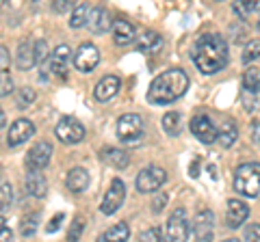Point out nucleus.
Returning <instances> with one entry per match:
<instances>
[{
  "instance_id": "2eb2a0df",
  "label": "nucleus",
  "mask_w": 260,
  "mask_h": 242,
  "mask_svg": "<svg viewBox=\"0 0 260 242\" xmlns=\"http://www.w3.org/2000/svg\"><path fill=\"white\" fill-rule=\"evenodd\" d=\"M249 216V206L241 199H230L225 206V225L230 229H239Z\"/></svg>"
},
{
  "instance_id": "37998d69",
  "label": "nucleus",
  "mask_w": 260,
  "mask_h": 242,
  "mask_svg": "<svg viewBox=\"0 0 260 242\" xmlns=\"http://www.w3.org/2000/svg\"><path fill=\"white\" fill-rule=\"evenodd\" d=\"M63 219H65V214H63V212L54 214V216H52V221H50V225L46 227V231H48V233H54L56 229H59V225L63 223Z\"/></svg>"
},
{
  "instance_id": "ea45409f",
  "label": "nucleus",
  "mask_w": 260,
  "mask_h": 242,
  "mask_svg": "<svg viewBox=\"0 0 260 242\" xmlns=\"http://www.w3.org/2000/svg\"><path fill=\"white\" fill-rule=\"evenodd\" d=\"M167 192H160V195L156 197V199H154L152 201V212L154 214H158V212H162V208H165V204H167Z\"/></svg>"
},
{
  "instance_id": "a211bd4d",
  "label": "nucleus",
  "mask_w": 260,
  "mask_h": 242,
  "mask_svg": "<svg viewBox=\"0 0 260 242\" xmlns=\"http://www.w3.org/2000/svg\"><path fill=\"white\" fill-rule=\"evenodd\" d=\"M100 158L104 165H109L113 169H126L130 165V154H126L124 149H117V147H102Z\"/></svg>"
},
{
  "instance_id": "e433bc0d",
  "label": "nucleus",
  "mask_w": 260,
  "mask_h": 242,
  "mask_svg": "<svg viewBox=\"0 0 260 242\" xmlns=\"http://www.w3.org/2000/svg\"><path fill=\"white\" fill-rule=\"evenodd\" d=\"M83 229H85V223H83V219L76 216V221L72 223V227L68 231V240H78L80 236H83Z\"/></svg>"
},
{
  "instance_id": "9b49d317",
  "label": "nucleus",
  "mask_w": 260,
  "mask_h": 242,
  "mask_svg": "<svg viewBox=\"0 0 260 242\" xmlns=\"http://www.w3.org/2000/svg\"><path fill=\"white\" fill-rule=\"evenodd\" d=\"M189 130L193 132L195 139L204 145H213L217 141V126L208 115H195L189 121Z\"/></svg>"
},
{
  "instance_id": "dca6fc26",
  "label": "nucleus",
  "mask_w": 260,
  "mask_h": 242,
  "mask_svg": "<svg viewBox=\"0 0 260 242\" xmlns=\"http://www.w3.org/2000/svg\"><path fill=\"white\" fill-rule=\"evenodd\" d=\"M87 26L93 35H107L111 26H113V18L107 9L102 7H95V9L89 11V20H87Z\"/></svg>"
},
{
  "instance_id": "0eeeda50",
  "label": "nucleus",
  "mask_w": 260,
  "mask_h": 242,
  "mask_svg": "<svg viewBox=\"0 0 260 242\" xmlns=\"http://www.w3.org/2000/svg\"><path fill=\"white\" fill-rule=\"evenodd\" d=\"M54 136L65 145H76L85 139V126L74 117H61L54 126Z\"/></svg>"
},
{
  "instance_id": "473e14b6",
  "label": "nucleus",
  "mask_w": 260,
  "mask_h": 242,
  "mask_svg": "<svg viewBox=\"0 0 260 242\" xmlns=\"http://www.w3.org/2000/svg\"><path fill=\"white\" fill-rule=\"evenodd\" d=\"M32 50H35V65H44L46 61H50V50H48L46 39H39V42H35Z\"/></svg>"
},
{
  "instance_id": "1a4fd4ad",
  "label": "nucleus",
  "mask_w": 260,
  "mask_h": 242,
  "mask_svg": "<svg viewBox=\"0 0 260 242\" xmlns=\"http://www.w3.org/2000/svg\"><path fill=\"white\" fill-rule=\"evenodd\" d=\"M213 233H215V214L210 210H200L193 225L189 227V238L206 242V240H213Z\"/></svg>"
},
{
  "instance_id": "f704fd0d",
  "label": "nucleus",
  "mask_w": 260,
  "mask_h": 242,
  "mask_svg": "<svg viewBox=\"0 0 260 242\" xmlns=\"http://www.w3.org/2000/svg\"><path fill=\"white\" fill-rule=\"evenodd\" d=\"M162 238H165V233H162L160 227H150V229L139 233V240H143V242H148V240L150 242H160Z\"/></svg>"
},
{
  "instance_id": "ddd939ff",
  "label": "nucleus",
  "mask_w": 260,
  "mask_h": 242,
  "mask_svg": "<svg viewBox=\"0 0 260 242\" xmlns=\"http://www.w3.org/2000/svg\"><path fill=\"white\" fill-rule=\"evenodd\" d=\"M30 136H35V124L26 117L15 119L11 128H9V136H7V143L9 147H20L22 143H26Z\"/></svg>"
},
{
  "instance_id": "f8f14e48",
  "label": "nucleus",
  "mask_w": 260,
  "mask_h": 242,
  "mask_svg": "<svg viewBox=\"0 0 260 242\" xmlns=\"http://www.w3.org/2000/svg\"><path fill=\"white\" fill-rule=\"evenodd\" d=\"M52 160V145L48 141H39L32 145L26 154V169L28 171H44Z\"/></svg>"
},
{
  "instance_id": "f3484780",
  "label": "nucleus",
  "mask_w": 260,
  "mask_h": 242,
  "mask_svg": "<svg viewBox=\"0 0 260 242\" xmlns=\"http://www.w3.org/2000/svg\"><path fill=\"white\" fill-rule=\"evenodd\" d=\"M111 30H113V42H115L117 46H130V44H133L135 39H137V30H135V26H133L130 22L121 20V18L113 20Z\"/></svg>"
},
{
  "instance_id": "c85d7f7f",
  "label": "nucleus",
  "mask_w": 260,
  "mask_h": 242,
  "mask_svg": "<svg viewBox=\"0 0 260 242\" xmlns=\"http://www.w3.org/2000/svg\"><path fill=\"white\" fill-rule=\"evenodd\" d=\"M89 11H91V7L87 5H78L74 11H72V18H70V26L72 28H83L87 26V20H89Z\"/></svg>"
},
{
  "instance_id": "7c9ffc66",
  "label": "nucleus",
  "mask_w": 260,
  "mask_h": 242,
  "mask_svg": "<svg viewBox=\"0 0 260 242\" xmlns=\"http://www.w3.org/2000/svg\"><path fill=\"white\" fill-rule=\"evenodd\" d=\"M39 227V214H28L26 219L22 221V227H20V233L24 238H30V236H35V231Z\"/></svg>"
},
{
  "instance_id": "7ed1b4c3",
  "label": "nucleus",
  "mask_w": 260,
  "mask_h": 242,
  "mask_svg": "<svg viewBox=\"0 0 260 242\" xmlns=\"http://www.w3.org/2000/svg\"><path fill=\"white\" fill-rule=\"evenodd\" d=\"M234 190L254 199L260 195V163H243L234 171Z\"/></svg>"
},
{
  "instance_id": "393cba45",
  "label": "nucleus",
  "mask_w": 260,
  "mask_h": 242,
  "mask_svg": "<svg viewBox=\"0 0 260 242\" xmlns=\"http://www.w3.org/2000/svg\"><path fill=\"white\" fill-rule=\"evenodd\" d=\"M98 240L100 242H126V240H130V227L126 223H117V225H113L111 229L104 231Z\"/></svg>"
},
{
  "instance_id": "72a5a7b5",
  "label": "nucleus",
  "mask_w": 260,
  "mask_h": 242,
  "mask_svg": "<svg viewBox=\"0 0 260 242\" xmlns=\"http://www.w3.org/2000/svg\"><path fill=\"white\" fill-rule=\"evenodd\" d=\"M11 204H13V186L9 182H3L0 184V212H5Z\"/></svg>"
},
{
  "instance_id": "5701e85b",
  "label": "nucleus",
  "mask_w": 260,
  "mask_h": 242,
  "mask_svg": "<svg viewBox=\"0 0 260 242\" xmlns=\"http://www.w3.org/2000/svg\"><path fill=\"white\" fill-rule=\"evenodd\" d=\"M15 63H18V69H22V71H28V69L35 67V50H32L30 42H22L20 44Z\"/></svg>"
},
{
  "instance_id": "f257e3e1",
  "label": "nucleus",
  "mask_w": 260,
  "mask_h": 242,
  "mask_svg": "<svg viewBox=\"0 0 260 242\" xmlns=\"http://www.w3.org/2000/svg\"><path fill=\"white\" fill-rule=\"evenodd\" d=\"M191 59H193L200 74L213 76L228 65V61H230V50H228V44L221 35L206 33L193 44Z\"/></svg>"
},
{
  "instance_id": "423d86ee",
  "label": "nucleus",
  "mask_w": 260,
  "mask_h": 242,
  "mask_svg": "<svg viewBox=\"0 0 260 242\" xmlns=\"http://www.w3.org/2000/svg\"><path fill=\"white\" fill-rule=\"evenodd\" d=\"M189 216H186V210L184 208H176L167 219V227H165V236L167 240L172 242H182V240H189Z\"/></svg>"
},
{
  "instance_id": "58836bf2",
  "label": "nucleus",
  "mask_w": 260,
  "mask_h": 242,
  "mask_svg": "<svg viewBox=\"0 0 260 242\" xmlns=\"http://www.w3.org/2000/svg\"><path fill=\"white\" fill-rule=\"evenodd\" d=\"M245 240L260 242V223H251L249 227H245Z\"/></svg>"
},
{
  "instance_id": "4c0bfd02",
  "label": "nucleus",
  "mask_w": 260,
  "mask_h": 242,
  "mask_svg": "<svg viewBox=\"0 0 260 242\" xmlns=\"http://www.w3.org/2000/svg\"><path fill=\"white\" fill-rule=\"evenodd\" d=\"M50 7L54 13H68L72 9V0H50Z\"/></svg>"
},
{
  "instance_id": "412c9836",
  "label": "nucleus",
  "mask_w": 260,
  "mask_h": 242,
  "mask_svg": "<svg viewBox=\"0 0 260 242\" xmlns=\"http://www.w3.org/2000/svg\"><path fill=\"white\" fill-rule=\"evenodd\" d=\"M48 190V182L42 171H28L26 175V192L35 199H42Z\"/></svg>"
},
{
  "instance_id": "c9c22d12",
  "label": "nucleus",
  "mask_w": 260,
  "mask_h": 242,
  "mask_svg": "<svg viewBox=\"0 0 260 242\" xmlns=\"http://www.w3.org/2000/svg\"><path fill=\"white\" fill-rule=\"evenodd\" d=\"M13 91V80L7 71H0V98H7Z\"/></svg>"
},
{
  "instance_id": "bb28decb",
  "label": "nucleus",
  "mask_w": 260,
  "mask_h": 242,
  "mask_svg": "<svg viewBox=\"0 0 260 242\" xmlns=\"http://www.w3.org/2000/svg\"><path fill=\"white\" fill-rule=\"evenodd\" d=\"M160 126H162V130H165V134L178 136V134L182 132V115H180V112H176V110L167 112V115L162 117Z\"/></svg>"
},
{
  "instance_id": "aec40b11",
  "label": "nucleus",
  "mask_w": 260,
  "mask_h": 242,
  "mask_svg": "<svg viewBox=\"0 0 260 242\" xmlns=\"http://www.w3.org/2000/svg\"><path fill=\"white\" fill-rule=\"evenodd\" d=\"M237 139H239V130H237V126H234V121L223 119L221 124H219V128H217V143L228 149V147H232V145L237 143Z\"/></svg>"
},
{
  "instance_id": "c756f323",
  "label": "nucleus",
  "mask_w": 260,
  "mask_h": 242,
  "mask_svg": "<svg viewBox=\"0 0 260 242\" xmlns=\"http://www.w3.org/2000/svg\"><path fill=\"white\" fill-rule=\"evenodd\" d=\"M258 59H260V39H251V42L245 46V50H243L241 61L245 63V65H249V63H254Z\"/></svg>"
},
{
  "instance_id": "a19ab883",
  "label": "nucleus",
  "mask_w": 260,
  "mask_h": 242,
  "mask_svg": "<svg viewBox=\"0 0 260 242\" xmlns=\"http://www.w3.org/2000/svg\"><path fill=\"white\" fill-rule=\"evenodd\" d=\"M9 63H11L9 50L5 46H0V71H9Z\"/></svg>"
},
{
  "instance_id": "4468645a",
  "label": "nucleus",
  "mask_w": 260,
  "mask_h": 242,
  "mask_svg": "<svg viewBox=\"0 0 260 242\" xmlns=\"http://www.w3.org/2000/svg\"><path fill=\"white\" fill-rule=\"evenodd\" d=\"M119 89H121V80H119V76L109 74V76L100 78V83L95 85V89H93V98H95V102L107 104V102H111V100L119 93Z\"/></svg>"
},
{
  "instance_id": "4be33fe9",
  "label": "nucleus",
  "mask_w": 260,
  "mask_h": 242,
  "mask_svg": "<svg viewBox=\"0 0 260 242\" xmlns=\"http://www.w3.org/2000/svg\"><path fill=\"white\" fill-rule=\"evenodd\" d=\"M232 11L241 20H249L260 15V0H234Z\"/></svg>"
},
{
  "instance_id": "f03ea898",
  "label": "nucleus",
  "mask_w": 260,
  "mask_h": 242,
  "mask_svg": "<svg viewBox=\"0 0 260 242\" xmlns=\"http://www.w3.org/2000/svg\"><path fill=\"white\" fill-rule=\"evenodd\" d=\"M189 76L184 69H167L158 74L152 80V85L148 89V102L154 106H165V104H174L176 100H180L182 95L189 91Z\"/></svg>"
},
{
  "instance_id": "20e7f679",
  "label": "nucleus",
  "mask_w": 260,
  "mask_h": 242,
  "mask_svg": "<svg viewBox=\"0 0 260 242\" xmlns=\"http://www.w3.org/2000/svg\"><path fill=\"white\" fill-rule=\"evenodd\" d=\"M143 117L137 115V112H126L117 119V139L124 145H139L143 141Z\"/></svg>"
},
{
  "instance_id": "9d476101",
  "label": "nucleus",
  "mask_w": 260,
  "mask_h": 242,
  "mask_svg": "<svg viewBox=\"0 0 260 242\" xmlns=\"http://www.w3.org/2000/svg\"><path fill=\"white\" fill-rule=\"evenodd\" d=\"M98 63H100V50L89 42L80 44L78 50L74 52V67L80 74H89V71H93L98 67Z\"/></svg>"
},
{
  "instance_id": "c03bdc74",
  "label": "nucleus",
  "mask_w": 260,
  "mask_h": 242,
  "mask_svg": "<svg viewBox=\"0 0 260 242\" xmlns=\"http://www.w3.org/2000/svg\"><path fill=\"white\" fill-rule=\"evenodd\" d=\"M251 139H254V143L260 145V119L254 124V130H251Z\"/></svg>"
},
{
  "instance_id": "79ce46f5",
  "label": "nucleus",
  "mask_w": 260,
  "mask_h": 242,
  "mask_svg": "<svg viewBox=\"0 0 260 242\" xmlns=\"http://www.w3.org/2000/svg\"><path fill=\"white\" fill-rule=\"evenodd\" d=\"M13 231L9 229V225H7V219L5 216H0V240H11Z\"/></svg>"
},
{
  "instance_id": "a18cd8bd",
  "label": "nucleus",
  "mask_w": 260,
  "mask_h": 242,
  "mask_svg": "<svg viewBox=\"0 0 260 242\" xmlns=\"http://www.w3.org/2000/svg\"><path fill=\"white\" fill-rule=\"evenodd\" d=\"M5 124H7V115L3 112V108H0V130H3V128H5Z\"/></svg>"
},
{
  "instance_id": "39448f33",
  "label": "nucleus",
  "mask_w": 260,
  "mask_h": 242,
  "mask_svg": "<svg viewBox=\"0 0 260 242\" xmlns=\"http://www.w3.org/2000/svg\"><path fill=\"white\" fill-rule=\"evenodd\" d=\"M165 182H167L165 169L158 165H150L139 171V175H137V180H135V186L141 195H148V192H158Z\"/></svg>"
},
{
  "instance_id": "6e6552de",
  "label": "nucleus",
  "mask_w": 260,
  "mask_h": 242,
  "mask_svg": "<svg viewBox=\"0 0 260 242\" xmlns=\"http://www.w3.org/2000/svg\"><path fill=\"white\" fill-rule=\"evenodd\" d=\"M124 199H126V184L115 177V180L111 182V186H109V190H107V195H104L102 204H100V212H102L104 216L115 214L117 210L124 206Z\"/></svg>"
},
{
  "instance_id": "2f4dec72",
  "label": "nucleus",
  "mask_w": 260,
  "mask_h": 242,
  "mask_svg": "<svg viewBox=\"0 0 260 242\" xmlns=\"http://www.w3.org/2000/svg\"><path fill=\"white\" fill-rule=\"evenodd\" d=\"M37 98V93H35V89H30V87H22L18 95H15V102H18V108H26L30 106L32 102H35Z\"/></svg>"
},
{
  "instance_id": "6ab92c4d",
  "label": "nucleus",
  "mask_w": 260,
  "mask_h": 242,
  "mask_svg": "<svg viewBox=\"0 0 260 242\" xmlns=\"http://www.w3.org/2000/svg\"><path fill=\"white\" fill-rule=\"evenodd\" d=\"M89 182H91V177H89L87 169H83V167L70 169L68 180H65V184H68V188L72 192H85L89 188Z\"/></svg>"
},
{
  "instance_id": "b1692460",
  "label": "nucleus",
  "mask_w": 260,
  "mask_h": 242,
  "mask_svg": "<svg viewBox=\"0 0 260 242\" xmlns=\"http://www.w3.org/2000/svg\"><path fill=\"white\" fill-rule=\"evenodd\" d=\"M137 48H139L141 52H158L162 48V37L156 33V30H145V33L139 37V42H137Z\"/></svg>"
},
{
  "instance_id": "cd10ccee",
  "label": "nucleus",
  "mask_w": 260,
  "mask_h": 242,
  "mask_svg": "<svg viewBox=\"0 0 260 242\" xmlns=\"http://www.w3.org/2000/svg\"><path fill=\"white\" fill-rule=\"evenodd\" d=\"M243 91L260 93V69L258 67H247V71L243 74Z\"/></svg>"
},
{
  "instance_id": "49530a36",
  "label": "nucleus",
  "mask_w": 260,
  "mask_h": 242,
  "mask_svg": "<svg viewBox=\"0 0 260 242\" xmlns=\"http://www.w3.org/2000/svg\"><path fill=\"white\" fill-rule=\"evenodd\" d=\"M215 3H223V0H215Z\"/></svg>"
},
{
  "instance_id": "a878e982",
  "label": "nucleus",
  "mask_w": 260,
  "mask_h": 242,
  "mask_svg": "<svg viewBox=\"0 0 260 242\" xmlns=\"http://www.w3.org/2000/svg\"><path fill=\"white\" fill-rule=\"evenodd\" d=\"M70 54H72V50H70L68 44L56 46L52 50V54H50V67H52V71H56V74H63V67H65V63H68Z\"/></svg>"
}]
</instances>
